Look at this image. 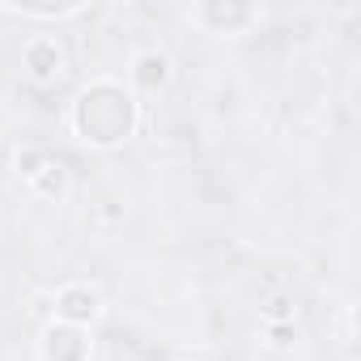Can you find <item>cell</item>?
Returning a JSON list of instances; mask_svg holds the SVG:
<instances>
[{
  "label": "cell",
  "mask_w": 361,
  "mask_h": 361,
  "mask_svg": "<svg viewBox=\"0 0 361 361\" xmlns=\"http://www.w3.org/2000/svg\"><path fill=\"white\" fill-rule=\"evenodd\" d=\"M64 310H68L73 319H85V314L94 310V302H90V298H81V293H68V302H64Z\"/></svg>",
  "instance_id": "7a4b0ae2"
},
{
  "label": "cell",
  "mask_w": 361,
  "mask_h": 361,
  "mask_svg": "<svg viewBox=\"0 0 361 361\" xmlns=\"http://www.w3.org/2000/svg\"><path fill=\"white\" fill-rule=\"evenodd\" d=\"M77 128L81 136L98 140V145H115L132 132V98L115 85H98L81 98L77 106Z\"/></svg>",
  "instance_id": "6da1fadb"
}]
</instances>
